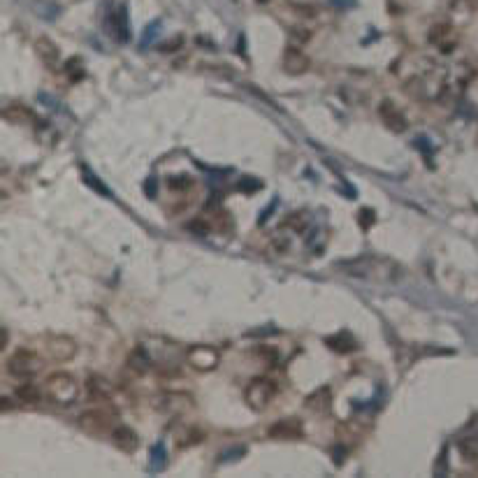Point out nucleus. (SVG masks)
Instances as JSON below:
<instances>
[{
    "label": "nucleus",
    "mask_w": 478,
    "mask_h": 478,
    "mask_svg": "<svg viewBox=\"0 0 478 478\" xmlns=\"http://www.w3.org/2000/svg\"><path fill=\"white\" fill-rule=\"evenodd\" d=\"M274 397H277V383L268 379V376H258L244 390V402L253 411H265Z\"/></svg>",
    "instance_id": "7ed1b4c3"
},
{
    "label": "nucleus",
    "mask_w": 478,
    "mask_h": 478,
    "mask_svg": "<svg viewBox=\"0 0 478 478\" xmlns=\"http://www.w3.org/2000/svg\"><path fill=\"white\" fill-rule=\"evenodd\" d=\"M202 439H205V432H202V427H198V425H182L175 432L177 448H191V446L202 441Z\"/></svg>",
    "instance_id": "ddd939ff"
},
{
    "label": "nucleus",
    "mask_w": 478,
    "mask_h": 478,
    "mask_svg": "<svg viewBox=\"0 0 478 478\" xmlns=\"http://www.w3.org/2000/svg\"><path fill=\"white\" fill-rule=\"evenodd\" d=\"M35 54H37V58H40L46 68H51V70L58 68V63H61V49L49 40V37H44V35L37 37V40H35Z\"/></svg>",
    "instance_id": "9b49d317"
},
{
    "label": "nucleus",
    "mask_w": 478,
    "mask_h": 478,
    "mask_svg": "<svg viewBox=\"0 0 478 478\" xmlns=\"http://www.w3.org/2000/svg\"><path fill=\"white\" fill-rule=\"evenodd\" d=\"M17 397L21 399L23 404H35L40 399V390L33 383H23V386L17 388Z\"/></svg>",
    "instance_id": "aec40b11"
},
{
    "label": "nucleus",
    "mask_w": 478,
    "mask_h": 478,
    "mask_svg": "<svg viewBox=\"0 0 478 478\" xmlns=\"http://www.w3.org/2000/svg\"><path fill=\"white\" fill-rule=\"evenodd\" d=\"M82 177H84V182L89 184V186H93V191L96 193H100V195H109V188L100 182V179L93 175V172L89 170V168H82Z\"/></svg>",
    "instance_id": "4be33fe9"
},
{
    "label": "nucleus",
    "mask_w": 478,
    "mask_h": 478,
    "mask_svg": "<svg viewBox=\"0 0 478 478\" xmlns=\"http://www.w3.org/2000/svg\"><path fill=\"white\" fill-rule=\"evenodd\" d=\"M186 360H188V365H191L195 372H211V370H216V367H218V360H221V356H218V351L214 346L198 344V346L188 348Z\"/></svg>",
    "instance_id": "39448f33"
},
{
    "label": "nucleus",
    "mask_w": 478,
    "mask_h": 478,
    "mask_svg": "<svg viewBox=\"0 0 478 478\" xmlns=\"http://www.w3.org/2000/svg\"><path fill=\"white\" fill-rule=\"evenodd\" d=\"M337 436H339V441L344 446H356V444H360V439L365 436V427L356 420L341 422V425L337 427Z\"/></svg>",
    "instance_id": "2eb2a0df"
},
{
    "label": "nucleus",
    "mask_w": 478,
    "mask_h": 478,
    "mask_svg": "<svg viewBox=\"0 0 478 478\" xmlns=\"http://www.w3.org/2000/svg\"><path fill=\"white\" fill-rule=\"evenodd\" d=\"M44 370V360L42 356H37L35 351L28 348H19L7 358V372L17 379H28L33 374H40Z\"/></svg>",
    "instance_id": "20e7f679"
},
{
    "label": "nucleus",
    "mask_w": 478,
    "mask_h": 478,
    "mask_svg": "<svg viewBox=\"0 0 478 478\" xmlns=\"http://www.w3.org/2000/svg\"><path fill=\"white\" fill-rule=\"evenodd\" d=\"M330 402H332V393H330V388H318V390H313V393L304 399V406H307L309 411L313 413H327V409H330Z\"/></svg>",
    "instance_id": "4468645a"
},
{
    "label": "nucleus",
    "mask_w": 478,
    "mask_h": 478,
    "mask_svg": "<svg viewBox=\"0 0 478 478\" xmlns=\"http://www.w3.org/2000/svg\"><path fill=\"white\" fill-rule=\"evenodd\" d=\"M116 420V411L112 409H89L80 413V418H77V425H80L82 432L86 434H93V436H103V434H112V429Z\"/></svg>",
    "instance_id": "f03ea898"
},
{
    "label": "nucleus",
    "mask_w": 478,
    "mask_h": 478,
    "mask_svg": "<svg viewBox=\"0 0 478 478\" xmlns=\"http://www.w3.org/2000/svg\"><path fill=\"white\" fill-rule=\"evenodd\" d=\"M114 30H116V40L125 42L128 40V26H125V10H116L114 14Z\"/></svg>",
    "instance_id": "412c9836"
},
{
    "label": "nucleus",
    "mask_w": 478,
    "mask_h": 478,
    "mask_svg": "<svg viewBox=\"0 0 478 478\" xmlns=\"http://www.w3.org/2000/svg\"><path fill=\"white\" fill-rule=\"evenodd\" d=\"M89 390H91V397H98V399H112V386H109L107 381H103L100 376H91L89 379Z\"/></svg>",
    "instance_id": "a211bd4d"
},
{
    "label": "nucleus",
    "mask_w": 478,
    "mask_h": 478,
    "mask_svg": "<svg viewBox=\"0 0 478 478\" xmlns=\"http://www.w3.org/2000/svg\"><path fill=\"white\" fill-rule=\"evenodd\" d=\"M0 344H3V348L7 346V330H5V327H3V341H0Z\"/></svg>",
    "instance_id": "cd10ccee"
},
{
    "label": "nucleus",
    "mask_w": 478,
    "mask_h": 478,
    "mask_svg": "<svg viewBox=\"0 0 478 478\" xmlns=\"http://www.w3.org/2000/svg\"><path fill=\"white\" fill-rule=\"evenodd\" d=\"M258 3H268V0H258Z\"/></svg>",
    "instance_id": "c85d7f7f"
},
{
    "label": "nucleus",
    "mask_w": 478,
    "mask_h": 478,
    "mask_svg": "<svg viewBox=\"0 0 478 478\" xmlns=\"http://www.w3.org/2000/svg\"><path fill=\"white\" fill-rule=\"evenodd\" d=\"M44 348H46V356L51 360H56V363H63V360H70L75 358L77 353V344L73 337H63V334H54L49 339L44 341Z\"/></svg>",
    "instance_id": "6e6552de"
},
{
    "label": "nucleus",
    "mask_w": 478,
    "mask_h": 478,
    "mask_svg": "<svg viewBox=\"0 0 478 478\" xmlns=\"http://www.w3.org/2000/svg\"><path fill=\"white\" fill-rule=\"evenodd\" d=\"M311 68V61L304 51L300 49H286L284 54V70L288 75H304Z\"/></svg>",
    "instance_id": "f8f14e48"
},
{
    "label": "nucleus",
    "mask_w": 478,
    "mask_h": 478,
    "mask_svg": "<svg viewBox=\"0 0 478 478\" xmlns=\"http://www.w3.org/2000/svg\"><path fill=\"white\" fill-rule=\"evenodd\" d=\"M358 218H360V225H363V230H370L376 216H374V211H372L370 207H367V209H363V211H360V214H358Z\"/></svg>",
    "instance_id": "393cba45"
},
{
    "label": "nucleus",
    "mask_w": 478,
    "mask_h": 478,
    "mask_svg": "<svg viewBox=\"0 0 478 478\" xmlns=\"http://www.w3.org/2000/svg\"><path fill=\"white\" fill-rule=\"evenodd\" d=\"M284 225L286 228H293V230H297V232H302L304 228H307V214H304V211H297V214H291L284 221Z\"/></svg>",
    "instance_id": "5701e85b"
},
{
    "label": "nucleus",
    "mask_w": 478,
    "mask_h": 478,
    "mask_svg": "<svg viewBox=\"0 0 478 478\" xmlns=\"http://www.w3.org/2000/svg\"><path fill=\"white\" fill-rule=\"evenodd\" d=\"M128 367L130 370H135L137 374H146L149 370H151V358L146 356L144 348H135L128 356Z\"/></svg>",
    "instance_id": "f3484780"
},
{
    "label": "nucleus",
    "mask_w": 478,
    "mask_h": 478,
    "mask_svg": "<svg viewBox=\"0 0 478 478\" xmlns=\"http://www.w3.org/2000/svg\"><path fill=\"white\" fill-rule=\"evenodd\" d=\"M46 397L56 404H73L77 397H80V386H77L75 376L68 372H54L44 383Z\"/></svg>",
    "instance_id": "f257e3e1"
},
{
    "label": "nucleus",
    "mask_w": 478,
    "mask_h": 478,
    "mask_svg": "<svg viewBox=\"0 0 478 478\" xmlns=\"http://www.w3.org/2000/svg\"><path fill=\"white\" fill-rule=\"evenodd\" d=\"M112 444L123 453H135L139 448V436L130 425H116L112 429Z\"/></svg>",
    "instance_id": "9d476101"
},
{
    "label": "nucleus",
    "mask_w": 478,
    "mask_h": 478,
    "mask_svg": "<svg viewBox=\"0 0 478 478\" xmlns=\"http://www.w3.org/2000/svg\"><path fill=\"white\" fill-rule=\"evenodd\" d=\"M460 453H462V458L469 460V462H476L478 460V448H474V444H462L460 446Z\"/></svg>",
    "instance_id": "a878e982"
},
{
    "label": "nucleus",
    "mask_w": 478,
    "mask_h": 478,
    "mask_svg": "<svg viewBox=\"0 0 478 478\" xmlns=\"http://www.w3.org/2000/svg\"><path fill=\"white\" fill-rule=\"evenodd\" d=\"M325 346L337 351V353H351V351L358 348V341L351 337L348 332H339V334H332L325 339Z\"/></svg>",
    "instance_id": "dca6fc26"
},
{
    "label": "nucleus",
    "mask_w": 478,
    "mask_h": 478,
    "mask_svg": "<svg viewBox=\"0 0 478 478\" xmlns=\"http://www.w3.org/2000/svg\"><path fill=\"white\" fill-rule=\"evenodd\" d=\"M5 119L12 121V123H30L33 121V112L26 109L23 105H12L5 109Z\"/></svg>",
    "instance_id": "6ab92c4d"
},
{
    "label": "nucleus",
    "mask_w": 478,
    "mask_h": 478,
    "mask_svg": "<svg viewBox=\"0 0 478 478\" xmlns=\"http://www.w3.org/2000/svg\"><path fill=\"white\" fill-rule=\"evenodd\" d=\"M268 436L274 439V441H297V439L304 436V425L297 418H281L270 425Z\"/></svg>",
    "instance_id": "423d86ee"
},
{
    "label": "nucleus",
    "mask_w": 478,
    "mask_h": 478,
    "mask_svg": "<svg viewBox=\"0 0 478 478\" xmlns=\"http://www.w3.org/2000/svg\"><path fill=\"white\" fill-rule=\"evenodd\" d=\"M153 406L156 411H163V413H184V411H191L195 402L193 397L186 393H163L153 399Z\"/></svg>",
    "instance_id": "0eeeda50"
},
{
    "label": "nucleus",
    "mask_w": 478,
    "mask_h": 478,
    "mask_svg": "<svg viewBox=\"0 0 478 478\" xmlns=\"http://www.w3.org/2000/svg\"><path fill=\"white\" fill-rule=\"evenodd\" d=\"M168 186H170V191H186V188L182 186H193V179L191 177H170L168 179Z\"/></svg>",
    "instance_id": "b1692460"
},
{
    "label": "nucleus",
    "mask_w": 478,
    "mask_h": 478,
    "mask_svg": "<svg viewBox=\"0 0 478 478\" xmlns=\"http://www.w3.org/2000/svg\"><path fill=\"white\" fill-rule=\"evenodd\" d=\"M184 44L182 37H172L170 44H161V51H172V49H179V46Z\"/></svg>",
    "instance_id": "bb28decb"
},
{
    "label": "nucleus",
    "mask_w": 478,
    "mask_h": 478,
    "mask_svg": "<svg viewBox=\"0 0 478 478\" xmlns=\"http://www.w3.org/2000/svg\"><path fill=\"white\" fill-rule=\"evenodd\" d=\"M379 116H381L383 125H386L390 132H404L406 128H409V121H406L404 112L393 103V100H383V103L379 105Z\"/></svg>",
    "instance_id": "1a4fd4ad"
}]
</instances>
